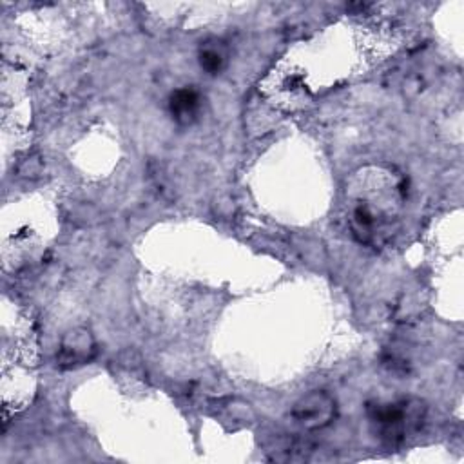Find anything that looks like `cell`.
<instances>
[{"mask_svg": "<svg viewBox=\"0 0 464 464\" xmlns=\"http://www.w3.org/2000/svg\"><path fill=\"white\" fill-rule=\"evenodd\" d=\"M96 355V341L87 328H72L69 330L60 343L56 353V364L62 370H71L82 364H87Z\"/></svg>", "mask_w": 464, "mask_h": 464, "instance_id": "277c9868", "label": "cell"}, {"mask_svg": "<svg viewBox=\"0 0 464 464\" xmlns=\"http://www.w3.org/2000/svg\"><path fill=\"white\" fill-rule=\"evenodd\" d=\"M335 399L328 392L312 390L295 401V404L290 410V417L303 430L315 431L330 426L332 420L335 419Z\"/></svg>", "mask_w": 464, "mask_h": 464, "instance_id": "3957f363", "label": "cell"}, {"mask_svg": "<svg viewBox=\"0 0 464 464\" xmlns=\"http://www.w3.org/2000/svg\"><path fill=\"white\" fill-rule=\"evenodd\" d=\"M366 413L377 437L397 446L420 430L426 408L419 399H397L372 402L366 406Z\"/></svg>", "mask_w": 464, "mask_h": 464, "instance_id": "7a4b0ae2", "label": "cell"}, {"mask_svg": "<svg viewBox=\"0 0 464 464\" xmlns=\"http://www.w3.org/2000/svg\"><path fill=\"white\" fill-rule=\"evenodd\" d=\"M406 179L388 167L359 169L344 187V216L352 236L368 246H381L395 230Z\"/></svg>", "mask_w": 464, "mask_h": 464, "instance_id": "6da1fadb", "label": "cell"}, {"mask_svg": "<svg viewBox=\"0 0 464 464\" xmlns=\"http://www.w3.org/2000/svg\"><path fill=\"white\" fill-rule=\"evenodd\" d=\"M227 63V51L221 42H205L199 49V65L208 74H219Z\"/></svg>", "mask_w": 464, "mask_h": 464, "instance_id": "8992f818", "label": "cell"}, {"mask_svg": "<svg viewBox=\"0 0 464 464\" xmlns=\"http://www.w3.org/2000/svg\"><path fill=\"white\" fill-rule=\"evenodd\" d=\"M201 111V94L194 87H179L169 98V112L179 125H190Z\"/></svg>", "mask_w": 464, "mask_h": 464, "instance_id": "5b68a950", "label": "cell"}]
</instances>
